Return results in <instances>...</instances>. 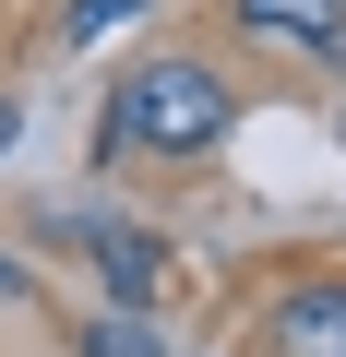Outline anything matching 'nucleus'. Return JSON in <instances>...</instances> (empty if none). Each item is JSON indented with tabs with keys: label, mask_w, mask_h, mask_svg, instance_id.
Returning <instances> with one entry per match:
<instances>
[{
	"label": "nucleus",
	"mask_w": 346,
	"mask_h": 357,
	"mask_svg": "<svg viewBox=\"0 0 346 357\" xmlns=\"http://www.w3.org/2000/svg\"><path fill=\"white\" fill-rule=\"evenodd\" d=\"M215 131H227V84L203 60H143L96 119V143H155V155H203Z\"/></svg>",
	"instance_id": "f257e3e1"
},
{
	"label": "nucleus",
	"mask_w": 346,
	"mask_h": 357,
	"mask_svg": "<svg viewBox=\"0 0 346 357\" xmlns=\"http://www.w3.org/2000/svg\"><path fill=\"white\" fill-rule=\"evenodd\" d=\"M239 24H251V36H275V48H334L346 0H239Z\"/></svg>",
	"instance_id": "20e7f679"
},
{
	"label": "nucleus",
	"mask_w": 346,
	"mask_h": 357,
	"mask_svg": "<svg viewBox=\"0 0 346 357\" xmlns=\"http://www.w3.org/2000/svg\"><path fill=\"white\" fill-rule=\"evenodd\" d=\"M13 286H24V274H13V262H0V298H13Z\"/></svg>",
	"instance_id": "0eeeda50"
},
{
	"label": "nucleus",
	"mask_w": 346,
	"mask_h": 357,
	"mask_svg": "<svg viewBox=\"0 0 346 357\" xmlns=\"http://www.w3.org/2000/svg\"><path fill=\"white\" fill-rule=\"evenodd\" d=\"M84 238H96V274H108V298H120V310H155V298H167V250H155L143 227H120V215H96Z\"/></svg>",
	"instance_id": "f03ea898"
},
{
	"label": "nucleus",
	"mask_w": 346,
	"mask_h": 357,
	"mask_svg": "<svg viewBox=\"0 0 346 357\" xmlns=\"http://www.w3.org/2000/svg\"><path fill=\"white\" fill-rule=\"evenodd\" d=\"M131 13H155V0H72V13H60V36H72V48H96V36H120Z\"/></svg>",
	"instance_id": "423d86ee"
},
{
	"label": "nucleus",
	"mask_w": 346,
	"mask_h": 357,
	"mask_svg": "<svg viewBox=\"0 0 346 357\" xmlns=\"http://www.w3.org/2000/svg\"><path fill=\"white\" fill-rule=\"evenodd\" d=\"M275 357H346V286H287L275 298Z\"/></svg>",
	"instance_id": "7ed1b4c3"
},
{
	"label": "nucleus",
	"mask_w": 346,
	"mask_h": 357,
	"mask_svg": "<svg viewBox=\"0 0 346 357\" xmlns=\"http://www.w3.org/2000/svg\"><path fill=\"white\" fill-rule=\"evenodd\" d=\"M84 357H155V321L143 310H96L84 321Z\"/></svg>",
	"instance_id": "39448f33"
}]
</instances>
